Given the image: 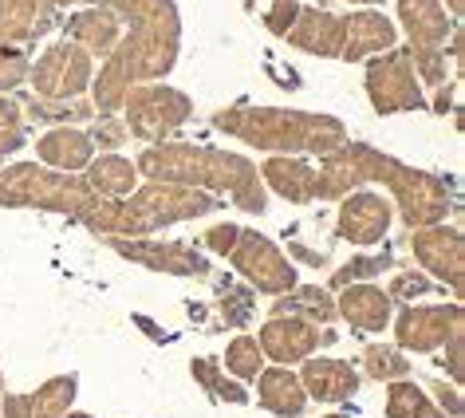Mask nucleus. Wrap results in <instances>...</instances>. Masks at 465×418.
<instances>
[]
</instances>
